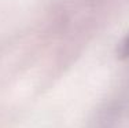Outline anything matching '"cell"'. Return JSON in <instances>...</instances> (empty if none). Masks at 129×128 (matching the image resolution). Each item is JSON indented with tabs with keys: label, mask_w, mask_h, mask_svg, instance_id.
I'll use <instances>...</instances> for the list:
<instances>
[{
	"label": "cell",
	"mask_w": 129,
	"mask_h": 128,
	"mask_svg": "<svg viewBox=\"0 0 129 128\" xmlns=\"http://www.w3.org/2000/svg\"><path fill=\"white\" fill-rule=\"evenodd\" d=\"M118 55L121 58H129V35L124 39L118 50Z\"/></svg>",
	"instance_id": "6da1fadb"
}]
</instances>
